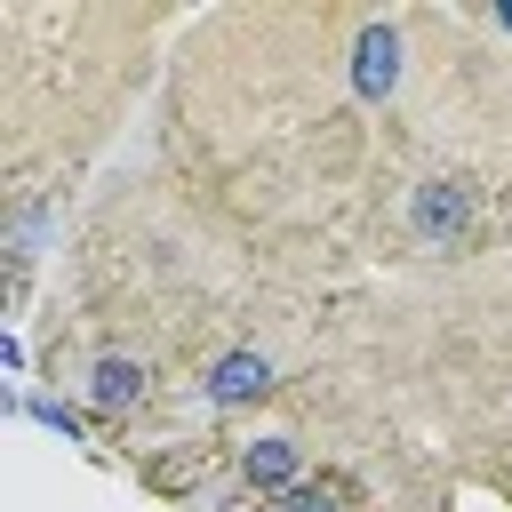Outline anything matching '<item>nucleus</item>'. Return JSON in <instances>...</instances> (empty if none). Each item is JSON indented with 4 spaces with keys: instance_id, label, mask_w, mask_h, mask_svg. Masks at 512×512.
Instances as JSON below:
<instances>
[{
    "instance_id": "5",
    "label": "nucleus",
    "mask_w": 512,
    "mask_h": 512,
    "mask_svg": "<svg viewBox=\"0 0 512 512\" xmlns=\"http://www.w3.org/2000/svg\"><path fill=\"white\" fill-rule=\"evenodd\" d=\"M80 392H88V416H136L144 392H152V368L136 352H96L88 376H80Z\"/></svg>"
},
{
    "instance_id": "6",
    "label": "nucleus",
    "mask_w": 512,
    "mask_h": 512,
    "mask_svg": "<svg viewBox=\"0 0 512 512\" xmlns=\"http://www.w3.org/2000/svg\"><path fill=\"white\" fill-rule=\"evenodd\" d=\"M264 512H352V488H344V480H304V488H288V496L264 504Z\"/></svg>"
},
{
    "instance_id": "7",
    "label": "nucleus",
    "mask_w": 512,
    "mask_h": 512,
    "mask_svg": "<svg viewBox=\"0 0 512 512\" xmlns=\"http://www.w3.org/2000/svg\"><path fill=\"white\" fill-rule=\"evenodd\" d=\"M16 408H24L32 424H48V432H64V440H88V416H80V408H64V400H24V392H16Z\"/></svg>"
},
{
    "instance_id": "4",
    "label": "nucleus",
    "mask_w": 512,
    "mask_h": 512,
    "mask_svg": "<svg viewBox=\"0 0 512 512\" xmlns=\"http://www.w3.org/2000/svg\"><path fill=\"white\" fill-rule=\"evenodd\" d=\"M272 384H280L272 352H264V344H232V352H216V360H208L200 400H208V408H256Z\"/></svg>"
},
{
    "instance_id": "3",
    "label": "nucleus",
    "mask_w": 512,
    "mask_h": 512,
    "mask_svg": "<svg viewBox=\"0 0 512 512\" xmlns=\"http://www.w3.org/2000/svg\"><path fill=\"white\" fill-rule=\"evenodd\" d=\"M232 480L256 496V504H280L288 488H304L312 472H304V448L288 440V432H248L240 440V456H232Z\"/></svg>"
},
{
    "instance_id": "2",
    "label": "nucleus",
    "mask_w": 512,
    "mask_h": 512,
    "mask_svg": "<svg viewBox=\"0 0 512 512\" xmlns=\"http://www.w3.org/2000/svg\"><path fill=\"white\" fill-rule=\"evenodd\" d=\"M344 80H352V96H360V104H392V96H400V80H408V40H400V24H392V16H368V24L352 32Z\"/></svg>"
},
{
    "instance_id": "1",
    "label": "nucleus",
    "mask_w": 512,
    "mask_h": 512,
    "mask_svg": "<svg viewBox=\"0 0 512 512\" xmlns=\"http://www.w3.org/2000/svg\"><path fill=\"white\" fill-rule=\"evenodd\" d=\"M472 216H480V200H472L464 176H424V184H408V200H400V224H408V240H416L424 256L464 248V240H472Z\"/></svg>"
},
{
    "instance_id": "8",
    "label": "nucleus",
    "mask_w": 512,
    "mask_h": 512,
    "mask_svg": "<svg viewBox=\"0 0 512 512\" xmlns=\"http://www.w3.org/2000/svg\"><path fill=\"white\" fill-rule=\"evenodd\" d=\"M496 24H504V32H512V0H496Z\"/></svg>"
}]
</instances>
